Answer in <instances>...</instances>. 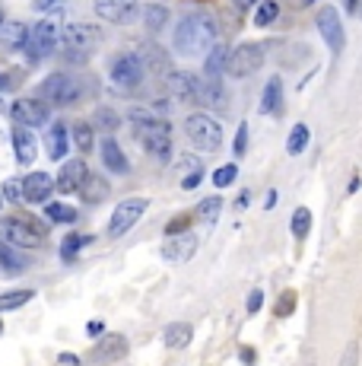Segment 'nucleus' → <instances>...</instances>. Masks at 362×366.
<instances>
[{"label":"nucleus","instance_id":"f257e3e1","mask_svg":"<svg viewBox=\"0 0 362 366\" xmlns=\"http://www.w3.org/2000/svg\"><path fill=\"white\" fill-rule=\"evenodd\" d=\"M216 42H219V26L210 13H188L185 20L178 22L175 39H172L175 55H181V57L207 55Z\"/></svg>","mask_w":362,"mask_h":366},{"label":"nucleus","instance_id":"f03ea898","mask_svg":"<svg viewBox=\"0 0 362 366\" xmlns=\"http://www.w3.org/2000/svg\"><path fill=\"white\" fill-rule=\"evenodd\" d=\"M134 118V134L144 144V150L156 159H165L172 153V125L162 115H153L146 109H134L130 111Z\"/></svg>","mask_w":362,"mask_h":366},{"label":"nucleus","instance_id":"7ed1b4c3","mask_svg":"<svg viewBox=\"0 0 362 366\" xmlns=\"http://www.w3.org/2000/svg\"><path fill=\"white\" fill-rule=\"evenodd\" d=\"M102 39L99 26H89V22H67L61 29V45H64V55L70 61H83L89 51L96 48V42Z\"/></svg>","mask_w":362,"mask_h":366},{"label":"nucleus","instance_id":"20e7f679","mask_svg":"<svg viewBox=\"0 0 362 366\" xmlns=\"http://www.w3.org/2000/svg\"><path fill=\"white\" fill-rule=\"evenodd\" d=\"M61 45V22L57 16H48V20L35 22L29 29V39H26V55L29 61H41V57H48L51 51H57Z\"/></svg>","mask_w":362,"mask_h":366},{"label":"nucleus","instance_id":"39448f33","mask_svg":"<svg viewBox=\"0 0 362 366\" xmlns=\"http://www.w3.org/2000/svg\"><path fill=\"white\" fill-rule=\"evenodd\" d=\"M185 131L197 150H219L223 144V125L207 111H191L185 118Z\"/></svg>","mask_w":362,"mask_h":366},{"label":"nucleus","instance_id":"423d86ee","mask_svg":"<svg viewBox=\"0 0 362 366\" xmlns=\"http://www.w3.org/2000/svg\"><path fill=\"white\" fill-rule=\"evenodd\" d=\"M39 99L45 105H74L80 99V83L70 74H51L39 83Z\"/></svg>","mask_w":362,"mask_h":366},{"label":"nucleus","instance_id":"0eeeda50","mask_svg":"<svg viewBox=\"0 0 362 366\" xmlns=\"http://www.w3.org/2000/svg\"><path fill=\"white\" fill-rule=\"evenodd\" d=\"M0 233L10 245H20V249H39L45 233L39 229V223L32 217H7V220H0Z\"/></svg>","mask_w":362,"mask_h":366},{"label":"nucleus","instance_id":"6e6552de","mask_svg":"<svg viewBox=\"0 0 362 366\" xmlns=\"http://www.w3.org/2000/svg\"><path fill=\"white\" fill-rule=\"evenodd\" d=\"M260 67H264V48H260V45H254V42L239 45V48L229 51V57H225V74L235 76V80L258 74Z\"/></svg>","mask_w":362,"mask_h":366},{"label":"nucleus","instance_id":"1a4fd4ad","mask_svg":"<svg viewBox=\"0 0 362 366\" xmlns=\"http://www.w3.org/2000/svg\"><path fill=\"white\" fill-rule=\"evenodd\" d=\"M146 208H150V201H146V198H127V201H121V204L115 208V214H111V223H109V236H111V239L130 233V229L137 226L140 217L146 214Z\"/></svg>","mask_w":362,"mask_h":366},{"label":"nucleus","instance_id":"9d476101","mask_svg":"<svg viewBox=\"0 0 362 366\" xmlns=\"http://www.w3.org/2000/svg\"><path fill=\"white\" fill-rule=\"evenodd\" d=\"M109 76H111V83L121 86V90H137L144 83V64H140L137 55H130V51L127 55H118L109 67Z\"/></svg>","mask_w":362,"mask_h":366},{"label":"nucleus","instance_id":"9b49d317","mask_svg":"<svg viewBox=\"0 0 362 366\" xmlns=\"http://www.w3.org/2000/svg\"><path fill=\"white\" fill-rule=\"evenodd\" d=\"M314 26H318L321 39L328 42V48L334 51V55H340L343 45H347V32H343V20L337 16V10L334 7H321L318 10V16H314Z\"/></svg>","mask_w":362,"mask_h":366},{"label":"nucleus","instance_id":"f8f14e48","mask_svg":"<svg viewBox=\"0 0 362 366\" xmlns=\"http://www.w3.org/2000/svg\"><path fill=\"white\" fill-rule=\"evenodd\" d=\"M10 115H13V121L20 128H41V125H48L51 109L41 99H16L10 105Z\"/></svg>","mask_w":362,"mask_h":366},{"label":"nucleus","instance_id":"ddd939ff","mask_svg":"<svg viewBox=\"0 0 362 366\" xmlns=\"http://www.w3.org/2000/svg\"><path fill=\"white\" fill-rule=\"evenodd\" d=\"M96 13L115 26H130L140 16V4L137 0H96Z\"/></svg>","mask_w":362,"mask_h":366},{"label":"nucleus","instance_id":"4468645a","mask_svg":"<svg viewBox=\"0 0 362 366\" xmlns=\"http://www.w3.org/2000/svg\"><path fill=\"white\" fill-rule=\"evenodd\" d=\"M124 353H127V338H124V334H105V338L92 347L89 360L96 366H109V363H115V360H121Z\"/></svg>","mask_w":362,"mask_h":366},{"label":"nucleus","instance_id":"2eb2a0df","mask_svg":"<svg viewBox=\"0 0 362 366\" xmlns=\"http://www.w3.org/2000/svg\"><path fill=\"white\" fill-rule=\"evenodd\" d=\"M51 191H55V179L48 172H32L22 179V201L29 204H48Z\"/></svg>","mask_w":362,"mask_h":366},{"label":"nucleus","instance_id":"dca6fc26","mask_svg":"<svg viewBox=\"0 0 362 366\" xmlns=\"http://www.w3.org/2000/svg\"><path fill=\"white\" fill-rule=\"evenodd\" d=\"M197 252V239L191 233H181V236H169V242L162 245V258L172 264H185L194 258Z\"/></svg>","mask_w":362,"mask_h":366},{"label":"nucleus","instance_id":"f3484780","mask_svg":"<svg viewBox=\"0 0 362 366\" xmlns=\"http://www.w3.org/2000/svg\"><path fill=\"white\" fill-rule=\"evenodd\" d=\"M86 175H89V169H86L83 159H67L64 169L57 172V179H55V188H61L64 194H74V191H80V185L86 182Z\"/></svg>","mask_w":362,"mask_h":366},{"label":"nucleus","instance_id":"a211bd4d","mask_svg":"<svg viewBox=\"0 0 362 366\" xmlns=\"http://www.w3.org/2000/svg\"><path fill=\"white\" fill-rule=\"evenodd\" d=\"M165 90L175 99H194V102H200V80L191 74H175V70H172V74L165 76Z\"/></svg>","mask_w":362,"mask_h":366},{"label":"nucleus","instance_id":"6ab92c4d","mask_svg":"<svg viewBox=\"0 0 362 366\" xmlns=\"http://www.w3.org/2000/svg\"><path fill=\"white\" fill-rule=\"evenodd\" d=\"M13 153L20 159V166H32L35 163V153H39V144H35L32 131L29 128H13Z\"/></svg>","mask_w":362,"mask_h":366},{"label":"nucleus","instance_id":"aec40b11","mask_svg":"<svg viewBox=\"0 0 362 366\" xmlns=\"http://www.w3.org/2000/svg\"><path fill=\"white\" fill-rule=\"evenodd\" d=\"M102 163H105V169H111L115 175H127L130 172V163H127V156H124L121 144H118L115 137L102 140Z\"/></svg>","mask_w":362,"mask_h":366},{"label":"nucleus","instance_id":"412c9836","mask_svg":"<svg viewBox=\"0 0 362 366\" xmlns=\"http://www.w3.org/2000/svg\"><path fill=\"white\" fill-rule=\"evenodd\" d=\"M45 144H48V159H55V163H61L64 156H67V150H70V134H67V128L57 121V125H51L48 128V137H45Z\"/></svg>","mask_w":362,"mask_h":366},{"label":"nucleus","instance_id":"4be33fe9","mask_svg":"<svg viewBox=\"0 0 362 366\" xmlns=\"http://www.w3.org/2000/svg\"><path fill=\"white\" fill-rule=\"evenodd\" d=\"M137 57H140V64H144V67L153 70V74H159V76H169L172 74L169 57H165V51L156 48V45H144V51H140Z\"/></svg>","mask_w":362,"mask_h":366},{"label":"nucleus","instance_id":"5701e85b","mask_svg":"<svg viewBox=\"0 0 362 366\" xmlns=\"http://www.w3.org/2000/svg\"><path fill=\"white\" fill-rule=\"evenodd\" d=\"M283 105V80L280 76H270L264 86V96H260V111L264 115H277Z\"/></svg>","mask_w":362,"mask_h":366},{"label":"nucleus","instance_id":"b1692460","mask_svg":"<svg viewBox=\"0 0 362 366\" xmlns=\"http://www.w3.org/2000/svg\"><path fill=\"white\" fill-rule=\"evenodd\" d=\"M191 338H194V332H191V325H188V322H172L169 328L162 332V344L172 347V351L188 347V344H191Z\"/></svg>","mask_w":362,"mask_h":366},{"label":"nucleus","instance_id":"393cba45","mask_svg":"<svg viewBox=\"0 0 362 366\" xmlns=\"http://www.w3.org/2000/svg\"><path fill=\"white\" fill-rule=\"evenodd\" d=\"M225 57H229V48H225L223 42H216L210 51H207V64H204L207 80H219V74L225 70Z\"/></svg>","mask_w":362,"mask_h":366},{"label":"nucleus","instance_id":"a878e982","mask_svg":"<svg viewBox=\"0 0 362 366\" xmlns=\"http://www.w3.org/2000/svg\"><path fill=\"white\" fill-rule=\"evenodd\" d=\"M140 13H144V22L150 32H159V29H165V22H169V10H165L162 4H146Z\"/></svg>","mask_w":362,"mask_h":366},{"label":"nucleus","instance_id":"bb28decb","mask_svg":"<svg viewBox=\"0 0 362 366\" xmlns=\"http://www.w3.org/2000/svg\"><path fill=\"white\" fill-rule=\"evenodd\" d=\"M0 35H4V42L10 48H26V39H29V29L22 22H4L0 26Z\"/></svg>","mask_w":362,"mask_h":366},{"label":"nucleus","instance_id":"cd10ccee","mask_svg":"<svg viewBox=\"0 0 362 366\" xmlns=\"http://www.w3.org/2000/svg\"><path fill=\"white\" fill-rule=\"evenodd\" d=\"M45 217H48L51 223H76V208L61 204V201H48V204H45Z\"/></svg>","mask_w":362,"mask_h":366},{"label":"nucleus","instance_id":"c85d7f7f","mask_svg":"<svg viewBox=\"0 0 362 366\" xmlns=\"http://www.w3.org/2000/svg\"><path fill=\"white\" fill-rule=\"evenodd\" d=\"M80 191H83V198H86V201L96 204V201H102L105 194H109V182L99 179V175H86V182L80 185Z\"/></svg>","mask_w":362,"mask_h":366},{"label":"nucleus","instance_id":"c756f323","mask_svg":"<svg viewBox=\"0 0 362 366\" xmlns=\"http://www.w3.org/2000/svg\"><path fill=\"white\" fill-rule=\"evenodd\" d=\"M219 210H223V198H219V194H210V198H204L197 204L194 217H197V220H204V223H213L219 217Z\"/></svg>","mask_w":362,"mask_h":366},{"label":"nucleus","instance_id":"7c9ffc66","mask_svg":"<svg viewBox=\"0 0 362 366\" xmlns=\"http://www.w3.org/2000/svg\"><path fill=\"white\" fill-rule=\"evenodd\" d=\"M32 297H35V290H7V293H0V312L20 309V306H26Z\"/></svg>","mask_w":362,"mask_h":366},{"label":"nucleus","instance_id":"2f4dec72","mask_svg":"<svg viewBox=\"0 0 362 366\" xmlns=\"http://www.w3.org/2000/svg\"><path fill=\"white\" fill-rule=\"evenodd\" d=\"M89 242H92V236H80V233L67 236L64 245H61V258H64V262H74V258L83 252V245H89Z\"/></svg>","mask_w":362,"mask_h":366},{"label":"nucleus","instance_id":"473e14b6","mask_svg":"<svg viewBox=\"0 0 362 366\" xmlns=\"http://www.w3.org/2000/svg\"><path fill=\"white\" fill-rule=\"evenodd\" d=\"M289 229H293L295 239H305L308 229H312V210H308V208H299V210H295L293 220H289Z\"/></svg>","mask_w":362,"mask_h":366},{"label":"nucleus","instance_id":"72a5a7b5","mask_svg":"<svg viewBox=\"0 0 362 366\" xmlns=\"http://www.w3.org/2000/svg\"><path fill=\"white\" fill-rule=\"evenodd\" d=\"M0 271L4 274H22V258L10 245H0Z\"/></svg>","mask_w":362,"mask_h":366},{"label":"nucleus","instance_id":"f704fd0d","mask_svg":"<svg viewBox=\"0 0 362 366\" xmlns=\"http://www.w3.org/2000/svg\"><path fill=\"white\" fill-rule=\"evenodd\" d=\"M277 16H280V4L277 0H264L258 7V16H254V26H270V22H277Z\"/></svg>","mask_w":362,"mask_h":366},{"label":"nucleus","instance_id":"c9c22d12","mask_svg":"<svg viewBox=\"0 0 362 366\" xmlns=\"http://www.w3.org/2000/svg\"><path fill=\"white\" fill-rule=\"evenodd\" d=\"M308 137H312V134H308V128H305V125H295L293 134H289V140H286V153L299 156V153L308 147Z\"/></svg>","mask_w":362,"mask_h":366},{"label":"nucleus","instance_id":"e433bc0d","mask_svg":"<svg viewBox=\"0 0 362 366\" xmlns=\"http://www.w3.org/2000/svg\"><path fill=\"white\" fill-rule=\"evenodd\" d=\"M235 175H239V169L229 163V166H219L216 172H213V188H229L235 182Z\"/></svg>","mask_w":362,"mask_h":366},{"label":"nucleus","instance_id":"4c0bfd02","mask_svg":"<svg viewBox=\"0 0 362 366\" xmlns=\"http://www.w3.org/2000/svg\"><path fill=\"white\" fill-rule=\"evenodd\" d=\"M178 172H181V179H191V175H204V166H200L197 156H181L178 159Z\"/></svg>","mask_w":362,"mask_h":366},{"label":"nucleus","instance_id":"58836bf2","mask_svg":"<svg viewBox=\"0 0 362 366\" xmlns=\"http://www.w3.org/2000/svg\"><path fill=\"white\" fill-rule=\"evenodd\" d=\"M293 309H295V293L293 290L280 293V299H277V306H274V316L277 318H286V316H293Z\"/></svg>","mask_w":362,"mask_h":366},{"label":"nucleus","instance_id":"ea45409f","mask_svg":"<svg viewBox=\"0 0 362 366\" xmlns=\"http://www.w3.org/2000/svg\"><path fill=\"white\" fill-rule=\"evenodd\" d=\"M96 125L102 128V131H118L121 118H118V111H111V109H99L96 111Z\"/></svg>","mask_w":362,"mask_h":366},{"label":"nucleus","instance_id":"a19ab883","mask_svg":"<svg viewBox=\"0 0 362 366\" xmlns=\"http://www.w3.org/2000/svg\"><path fill=\"white\" fill-rule=\"evenodd\" d=\"M74 144L80 147L83 153L92 150V128H89V125H76L74 128Z\"/></svg>","mask_w":362,"mask_h":366},{"label":"nucleus","instance_id":"79ce46f5","mask_svg":"<svg viewBox=\"0 0 362 366\" xmlns=\"http://www.w3.org/2000/svg\"><path fill=\"white\" fill-rule=\"evenodd\" d=\"M0 198H4V201H22V179H7V182H4Z\"/></svg>","mask_w":362,"mask_h":366},{"label":"nucleus","instance_id":"37998d69","mask_svg":"<svg viewBox=\"0 0 362 366\" xmlns=\"http://www.w3.org/2000/svg\"><path fill=\"white\" fill-rule=\"evenodd\" d=\"M337 366H359V341H349L340 353V363Z\"/></svg>","mask_w":362,"mask_h":366},{"label":"nucleus","instance_id":"c03bdc74","mask_svg":"<svg viewBox=\"0 0 362 366\" xmlns=\"http://www.w3.org/2000/svg\"><path fill=\"white\" fill-rule=\"evenodd\" d=\"M188 223H191V214H181V217H175V220L165 226V236H181L188 229Z\"/></svg>","mask_w":362,"mask_h":366},{"label":"nucleus","instance_id":"a18cd8bd","mask_svg":"<svg viewBox=\"0 0 362 366\" xmlns=\"http://www.w3.org/2000/svg\"><path fill=\"white\" fill-rule=\"evenodd\" d=\"M248 150V125H242L239 131H235V144H232V153L235 156H245Z\"/></svg>","mask_w":362,"mask_h":366},{"label":"nucleus","instance_id":"49530a36","mask_svg":"<svg viewBox=\"0 0 362 366\" xmlns=\"http://www.w3.org/2000/svg\"><path fill=\"white\" fill-rule=\"evenodd\" d=\"M260 306H264V293L260 290H251V297H248V312H260Z\"/></svg>","mask_w":362,"mask_h":366},{"label":"nucleus","instance_id":"de8ad7c7","mask_svg":"<svg viewBox=\"0 0 362 366\" xmlns=\"http://www.w3.org/2000/svg\"><path fill=\"white\" fill-rule=\"evenodd\" d=\"M102 332H105V322H99V318H92V322L86 325V334H89V338H99Z\"/></svg>","mask_w":362,"mask_h":366},{"label":"nucleus","instance_id":"09e8293b","mask_svg":"<svg viewBox=\"0 0 362 366\" xmlns=\"http://www.w3.org/2000/svg\"><path fill=\"white\" fill-rule=\"evenodd\" d=\"M57 4H64V0H35V10H55Z\"/></svg>","mask_w":362,"mask_h":366},{"label":"nucleus","instance_id":"8fccbe9b","mask_svg":"<svg viewBox=\"0 0 362 366\" xmlns=\"http://www.w3.org/2000/svg\"><path fill=\"white\" fill-rule=\"evenodd\" d=\"M61 366H80V360L74 353H61Z\"/></svg>","mask_w":362,"mask_h":366},{"label":"nucleus","instance_id":"3c124183","mask_svg":"<svg viewBox=\"0 0 362 366\" xmlns=\"http://www.w3.org/2000/svg\"><path fill=\"white\" fill-rule=\"evenodd\" d=\"M343 10L347 13H359V0H343Z\"/></svg>","mask_w":362,"mask_h":366},{"label":"nucleus","instance_id":"603ef678","mask_svg":"<svg viewBox=\"0 0 362 366\" xmlns=\"http://www.w3.org/2000/svg\"><path fill=\"white\" fill-rule=\"evenodd\" d=\"M248 201H251V198H248V191H242V194H239V201H235V208H239V210H242V208H248Z\"/></svg>","mask_w":362,"mask_h":366},{"label":"nucleus","instance_id":"864d4df0","mask_svg":"<svg viewBox=\"0 0 362 366\" xmlns=\"http://www.w3.org/2000/svg\"><path fill=\"white\" fill-rule=\"evenodd\" d=\"M277 208V191H267V210Z\"/></svg>","mask_w":362,"mask_h":366},{"label":"nucleus","instance_id":"5fc2aeb1","mask_svg":"<svg viewBox=\"0 0 362 366\" xmlns=\"http://www.w3.org/2000/svg\"><path fill=\"white\" fill-rule=\"evenodd\" d=\"M251 4H258V0H235V7H239V10H248Z\"/></svg>","mask_w":362,"mask_h":366},{"label":"nucleus","instance_id":"6e6d98bb","mask_svg":"<svg viewBox=\"0 0 362 366\" xmlns=\"http://www.w3.org/2000/svg\"><path fill=\"white\" fill-rule=\"evenodd\" d=\"M7 86H10V80H7V76H4V74H0V93L7 90Z\"/></svg>","mask_w":362,"mask_h":366},{"label":"nucleus","instance_id":"4d7b16f0","mask_svg":"<svg viewBox=\"0 0 362 366\" xmlns=\"http://www.w3.org/2000/svg\"><path fill=\"white\" fill-rule=\"evenodd\" d=\"M302 366H312V357H305V363H302Z\"/></svg>","mask_w":362,"mask_h":366},{"label":"nucleus","instance_id":"13d9d810","mask_svg":"<svg viewBox=\"0 0 362 366\" xmlns=\"http://www.w3.org/2000/svg\"><path fill=\"white\" fill-rule=\"evenodd\" d=\"M4 109H7V105H4V99H0V111H4Z\"/></svg>","mask_w":362,"mask_h":366},{"label":"nucleus","instance_id":"bf43d9fd","mask_svg":"<svg viewBox=\"0 0 362 366\" xmlns=\"http://www.w3.org/2000/svg\"><path fill=\"white\" fill-rule=\"evenodd\" d=\"M0 26H4V10H0Z\"/></svg>","mask_w":362,"mask_h":366},{"label":"nucleus","instance_id":"052dcab7","mask_svg":"<svg viewBox=\"0 0 362 366\" xmlns=\"http://www.w3.org/2000/svg\"><path fill=\"white\" fill-rule=\"evenodd\" d=\"M302 4H305V7H308V4H314V0H302Z\"/></svg>","mask_w":362,"mask_h":366},{"label":"nucleus","instance_id":"680f3d73","mask_svg":"<svg viewBox=\"0 0 362 366\" xmlns=\"http://www.w3.org/2000/svg\"><path fill=\"white\" fill-rule=\"evenodd\" d=\"M359 16H362V0H359Z\"/></svg>","mask_w":362,"mask_h":366},{"label":"nucleus","instance_id":"e2e57ef3","mask_svg":"<svg viewBox=\"0 0 362 366\" xmlns=\"http://www.w3.org/2000/svg\"><path fill=\"white\" fill-rule=\"evenodd\" d=\"M0 334H4V322H0Z\"/></svg>","mask_w":362,"mask_h":366},{"label":"nucleus","instance_id":"0e129e2a","mask_svg":"<svg viewBox=\"0 0 362 366\" xmlns=\"http://www.w3.org/2000/svg\"><path fill=\"white\" fill-rule=\"evenodd\" d=\"M0 208H4V198H0Z\"/></svg>","mask_w":362,"mask_h":366},{"label":"nucleus","instance_id":"69168bd1","mask_svg":"<svg viewBox=\"0 0 362 366\" xmlns=\"http://www.w3.org/2000/svg\"><path fill=\"white\" fill-rule=\"evenodd\" d=\"M0 245H4V242H0Z\"/></svg>","mask_w":362,"mask_h":366}]
</instances>
